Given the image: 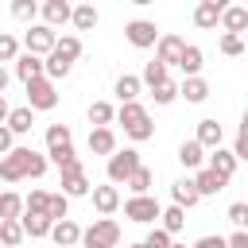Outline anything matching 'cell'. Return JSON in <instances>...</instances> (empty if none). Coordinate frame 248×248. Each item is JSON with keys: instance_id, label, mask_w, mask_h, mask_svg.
Returning <instances> with one entry per match:
<instances>
[{"instance_id": "obj_1", "label": "cell", "mask_w": 248, "mask_h": 248, "mask_svg": "<svg viewBox=\"0 0 248 248\" xmlns=\"http://www.w3.org/2000/svg\"><path fill=\"white\" fill-rule=\"evenodd\" d=\"M116 120L124 124V132H128L136 143H143V140H151V136H155V128H151V116H147V108H143L140 101H132V105H120V108H116Z\"/></svg>"}, {"instance_id": "obj_2", "label": "cell", "mask_w": 248, "mask_h": 248, "mask_svg": "<svg viewBox=\"0 0 248 248\" xmlns=\"http://www.w3.org/2000/svg\"><path fill=\"white\" fill-rule=\"evenodd\" d=\"M81 244L85 248H116L120 244V225L112 217H101L89 229H81Z\"/></svg>"}, {"instance_id": "obj_3", "label": "cell", "mask_w": 248, "mask_h": 248, "mask_svg": "<svg viewBox=\"0 0 248 248\" xmlns=\"http://www.w3.org/2000/svg\"><path fill=\"white\" fill-rule=\"evenodd\" d=\"M140 167H143V163H140V151H132V147L112 151V155H108V182H112V186H120V182L128 186V178H132Z\"/></svg>"}, {"instance_id": "obj_4", "label": "cell", "mask_w": 248, "mask_h": 248, "mask_svg": "<svg viewBox=\"0 0 248 248\" xmlns=\"http://www.w3.org/2000/svg\"><path fill=\"white\" fill-rule=\"evenodd\" d=\"M54 105H58V89H54V81L39 78V81L27 85V108H31V112H50Z\"/></svg>"}, {"instance_id": "obj_5", "label": "cell", "mask_w": 248, "mask_h": 248, "mask_svg": "<svg viewBox=\"0 0 248 248\" xmlns=\"http://www.w3.org/2000/svg\"><path fill=\"white\" fill-rule=\"evenodd\" d=\"M58 186H62V194H66V198H85V194H89V178H85L81 159L58 170Z\"/></svg>"}, {"instance_id": "obj_6", "label": "cell", "mask_w": 248, "mask_h": 248, "mask_svg": "<svg viewBox=\"0 0 248 248\" xmlns=\"http://www.w3.org/2000/svg\"><path fill=\"white\" fill-rule=\"evenodd\" d=\"M159 213H163V205H159L155 198H147V194H140V198H128V202H124V217H132V221H140V225H155V221H159Z\"/></svg>"}, {"instance_id": "obj_7", "label": "cell", "mask_w": 248, "mask_h": 248, "mask_svg": "<svg viewBox=\"0 0 248 248\" xmlns=\"http://www.w3.org/2000/svg\"><path fill=\"white\" fill-rule=\"evenodd\" d=\"M54 43H58V35H54L46 23H35V27L23 35V46H27V54H35V58L50 54V50H54Z\"/></svg>"}, {"instance_id": "obj_8", "label": "cell", "mask_w": 248, "mask_h": 248, "mask_svg": "<svg viewBox=\"0 0 248 248\" xmlns=\"http://www.w3.org/2000/svg\"><path fill=\"white\" fill-rule=\"evenodd\" d=\"M27 155H31V147H12V151L0 159V178H4V182L27 178Z\"/></svg>"}, {"instance_id": "obj_9", "label": "cell", "mask_w": 248, "mask_h": 248, "mask_svg": "<svg viewBox=\"0 0 248 248\" xmlns=\"http://www.w3.org/2000/svg\"><path fill=\"white\" fill-rule=\"evenodd\" d=\"M124 35H128V43L140 46V50H147V46L159 43V27H155L151 19H132V23L124 27Z\"/></svg>"}, {"instance_id": "obj_10", "label": "cell", "mask_w": 248, "mask_h": 248, "mask_svg": "<svg viewBox=\"0 0 248 248\" xmlns=\"http://www.w3.org/2000/svg\"><path fill=\"white\" fill-rule=\"evenodd\" d=\"M182 50H186V39H178V35H159V43H155V62H163V66H178V58H182Z\"/></svg>"}, {"instance_id": "obj_11", "label": "cell", "mask_w": 248, "mask_h": 248, "mask_svg": "<svg viewBox=\"0 0 248 248\" xmlns=\"http://www.w3.org/2000/svg\"><path fill=\"white\" fill-rule=\"evenodd\" d=\"M93 205H97V213L101 217H112L116 209H120V190L108 182V186H93Z\"/></svg>"}, {"instance_id": "obj_12", "label": "cell", "mask_w": 248, "mask_h": 248, "mask_svg": "<svg viewBox=\"0 0 248 248\" xmlns=\"http://www.w3.org/2000/svg\"><path fill=\"white\" fill-rule=\"evenodd\" d=\"M50 240H54V248H74V244H81V229H78V221H58V225H50Z\"/></svg>"}, {"instance_id": "obj_13", "label": "cell", "mask_w": 248, "mask_h": 248, "mask_svg": "<svg viewBox=\"0 0 248 248\" xmlns=\"http://www.w3.org/2000/svg\"><path fill=\"white\" fill-rule=\"evenodd\" d=\"M221 12H225V4H221V0H202V4L194 8V23H198L202 31H209V27H217V23H221Z\"/></svg>"}, {"instance_id": "obj_14", "label": "cell", "mask_w": 248, "mask_h": 248, "mask_svg": "<svg viewBox=\"0 0 248 248\" xmlns=\"http://www.w3.org/2000/svg\"><path fill=\"white\" fill-rule=\"evenodd\" d=\"M170 198H174V205H178V209H190V205H198V202H202V194H198L194 178H178V182L170 186Z\"/></svg>"}, {"instance_id": "obj_15", "label": "cell", "mask_w": 248, "mask_h": 248, "mask_svg": "<svg viewBox=\"0 0 248 248\" xmlns=\"http://www.w3.org/2000/svg\"><path fill=\"white\" fill-rule=\"evenodd\" d=\"M70 16H74V8H70L66 0H46V4H43V19H46L50 31L62 27V23H70Z\"/></svg>"}, {"instance_id": "obj_16", "label": "cell", "mask_w": 248, "mask_h": 248, "mask_svg": "<svg viewBox=\"0 0 248 248\" xmlns=\"http://www.w3.org/2000/svg\"><path fill=\"white\" fill-rule=\"evenodd\" d=\"M89 151L93 155H112L116 151V132L112 128H89Z\"/></svg>"}, {"instance_id": "obj_17", "label": "cell", "mask_w": 248, "mask_h": 248, "mask_svg": "<svg viewBox=\"0 0 248 248\" xmlns=\"http://www.w3.org/2000/svg\"><path fill=\"white\" fill-rule=\"evenodd\" d=\"M221 27H225L229 35H244V31H248V8H240V4L225 8V12H221Z\"/></svg>"}, {"instance_id": "obj_18", "label": "cell", "mask_w": 248, "mask_h": 248, "mask_svg": "<svg viewBox=\"0 0 248 248\" xmlns=\"http://www.w3.org/2000/svg\"><path fill=\"white\" fill-rule=\"evenodd\" d=\"M209 170H213V174H221V178L229 182V178L236 174V155H232V151H225V147H217V151L209 155Z\"/></svg>"}, {"instance_id": "obj_19", "label": "cell", "mask_w": 248, "mask_h": 248, "mask_svg": "<svg viewBox=\"0 0 248 248\" xmlns=\"http://www.w3.org/2000/svg\"><path fill=\"white\" fill-rule=\"evenodd\" d=\"M194 186H198V194H202V198H209V194H221V190H225L229 182H225L221 174H213L209 167H202V170L194 174Z\"/></svg>"}, {"instance_id": "obj_20", "label": "cell", "mask_w": 248, "mask_h": 248, "mask_svg": "<svg viewBox=\"0 0 248 248\" xmlns=\"http://www.w3.org/2000/svg\"><path fill=\"white\" fill-rule=\"evenodd\" d=\"M16 74H19V81H23V85L39 81V78H43V58H35V54H23V58H16Z\"/></svg>"}, {"instance_id": "obj_21", "label": "cell", "mask_w": 248, "mask_h": 248, "mask_svg": "<svg viewBox=\"0 0 248 248\" xmlns=\"http://www.w3.org/2000/svg\"><path fill=\"white\" fill-rule=\"evenodd\" d=\"M140 85H143V81H140L136 74H120V78H116V85H112V93L120 97V105H132V101L140 97Z\"/></svg>"}, {"instance_id": "obj_22", "label": "cell", "mask_w": 248, "mask_h": 248, "mask_svg": "<svg viewBox=\"0 0 248 248\" xmlns=\"http://www.w3.org/2000/svg\"><path fill=\"white\" fill-rule=\"evenodd\" d=\"M178 97H186L190 105H202V101L209 97V81H205V78H186V81L178 85Z\"/></svg>"}, {"instance_id": "obj_23", "label": "cell", "mask_w": 248, "mask_h": 248, "mask_svg": "<svg viewBox=\"0 0 248 248\" xmlns=\"http://www.w3.org/2000/svg\"><path fill=\"white\" fill-rule=\"evenodd\" d=\"M202 159H205V147H202L198 140H186V143L178 147V163H182L186 170H202Z\"/></svg>"}, {"instance_id": "obj_24", "label": "cell", "mask_w": 248, "mask_h": 248, "mask_svg": "<svg viewBox=\"0 0 248 248\" xmlns=\"http://www.w3.org/2000/svg\"><path fill=\"white\" fill-rule=\"evenodd\" d=\"M19 225H23V236H50V225L54 221L46 213H23Z\"/></svg>"}, {"instance_id": "obj_25", "label": "cell", "mask_w": 248, "mask_h": 248, "mask_svg": "<svg viewBox=\"0 0 248 248\" xmlns=\"http://www.w3.org/2000/svg\"><path fill=\"white\" fill-rule=\"evenodd\" d=\"M221 136H225V132H221V124H217V120H202V124H198V136H194V140H198L202 147L217 151V147H221Z\"/></svg>"}, {"instance_id": "obj_26", "label": "cell", "mask_w": 248, "mask_h": 248, "mask_svg": "<svg viewBox=\"0 0 248 248\" xmlns=\"http://www.w3.org/2000/svg\"><path fill=\"white\" fill-rule=\"evenodd\" d=\"M178 70H182L186 78H198V70H202V46L186 43V50H182V58H178Z\"/></svg>"}, {"instance_id": "obj_27", "label": "cell", "mask_w": 248, "mask_h": 248, "mask_svg": "<svg viewBox=\"0 0 248 248\" xmlns=\"http://www.w3.org/2000/svg\"><path fill=\"white\" fill-rule=\"evenodd\" d=\"M112 120H116V108H112L108 101H93V105H89V124H93V128H108Z\"/></svg>"}, {"instance_id": "obj_28", "label": "cell", "mask_w": 248, "mask_h": 248, "mask_svg": "<svg viewBox=\"0 0 248 248\" xmlns=\"http://www.w3.org/2000/svg\"><path fill=\"white\" fill-rule=\"evenodd\" d=\"M23 217V198L19 194H0V221H19Z\"/></svg>"}, {"instance_id": "obj_29", "label": "cell", "mask_w": 248, "mask_h": 248, "mask_svg": "<svg viewBox=\"0 0 248 248\" xmlns=\"http://www.w3.org/2000/svg\"><path fill=\"white\" fill-rule=\"evenodd\" d=\"M70 19H74V27H78V31H93L101 16H97V8H93V4H78Z\"/></svg>"}, {"instance_id": "obj_30", "label": "cell", "mask_w": 248, "mask_h": 248, "mask_svg": "<svg viewBox=\"0 0 248 248\" xmlns=\"http://www.w3.org/2000/svg\"><path fill=\"white\" fill-rule=\"evenodd\" d=\"M8 132H12V136L31 132V108H27V105H19V108H12V112H8Z\"/></svg>"}, {"instance_id": "obj_31", "label": "cell", "mask_w": 248, "mask_h": 248, "mask_svg": "<svg viewBox=\"0 0 248 248\" xmlns=\"http://www.w3.org/2000/svg\"><path fill=\"white\" fill-rule=\"evenodd\" d=\"M140 81H143V85H151V89H159V85H167V81H170V74H167V66H163V62H147Z\"/></svg>"}, {"instance_id": "obj_32", "label": "cell", "mask_w": 248, "mask_h": 248, "mask_svg": "<svg viewBox=\"0 0 248 248\" xmlns=\"http://www.w3.org/2000/svg\"><path fill=\"white\" fill-rule=\"evenodd\" d=\"M46 217H50L54 225L66 221V217H70V198H66V194H50V198H46Z\"/></svg>"}, {"instance_id": "obj_33", "label": "cell", "mask_w": 248, "mask_h": 248, "mask_svg": "<svg viewBox=\"0 0 248 248\" xmlns=\"http://www.w3.org/2000/svg\"><path fill=\"white\" fill-rule=\"evenodd\" d=\"M159 217H163V225H159V229H167L170 236H174V232H178V229L186 225V209H178V205H167V209H163Z\"/></svg>"}, {"instance_id": "obj_34", "label": "cell", "mask_w": 248, "mask_h": 248, "mask_svg": "<svg viewBox=\"0 0 248 248\" xmlns=\"http://www.w3.org/2000/svg\"><path fill=\"white\" fill-rule=\"evenodd\" d=\"M217 50H221V54H229V58L244 54V35H229V31H221V39H217Z\"/></svg>"}, {"instance_id": "obj_35", "label": "cell", "mask_w": 248, "mask_h": 248, "mask_svg": "<svg viewBox=\"0 0 248 248\" xmlns=\"http://www.w3.org/2000/svg\"><path fill=\"white\" fill-rule=\"evenodd\" d=\"M23 240V225L19 221H0V244L4 248H16Z\"/></svg>"}, {"instance_id": "obj_36", "label": "cell", "mask_w": 248, "mask_h": 248, "mask_svg": "<svg viewBox=\"0 0 248 248\" xmlns=\"http://www.w3.org/2000/svg\"><path fill=\"white\" fill-rule=\"evenodd\" d=\"M54 54H62V58L74 62V58L81 54V39H78V35H62V39L54 43Z\"/></svg>"}, {"instance_id": "obj_37", "label": "cell", "mask_w": 248, "mask_h": 248, "mask_svg": "<svg viewBox=\"0 0 248 248\" xmlns=\"http://www.w3.org/2000/svg\"><path fill=\"white\" fill-rule=\"evenodd\" d=\"M46 159L62 170V167H70V163H78V151H74V143H66V147H50L46 151Z\"/></svg>"}, {"instance_id": "obj_38", "label": "cell", "mask_w": 248, "mask_h": 248, "mask_svg": "<svg viewBox=\"0 0 248 248\" xmlns=\"http://www.w3.org/2000/svg\"><path fill=\"white\" fill-rule=\"evenodd\" d=\"M66 143H74V140H70V128H66V124H50V128H46V151H50V147H66Z\"/></svg>"}, {"instance_id": "obj_39", "label": "cell", "mask_w": 248, "mask_h": 248, "mask_svg": "<svg viewBox=\"0 0 248 248\" xmlns=\"http://www.w3.org/2000/svg\"><path fill=\"white\" fill-rule=\"evenodd\" d=\"M46 190H31L27 198H23V213H46Z\"/></svg>"}, {"instance_id": "obj_40", "label": "cell", "mask_w": 248, "mask_h": 248, "mask_svg": "<svg viewBox=\"0 0 248 248\" xmlns=\"http://www.w3.org/2000/svg\"><path fill=\"white\" fill-rule=\"evenodd\" d=\"M229 221L236 225V232H248V202H232L229 205Z\"/></svg>"}, {"instance_id": "obj_41", "label": "cell", "mask_w": 248, "mask_h": 248, "mask_svg": "<svg viewBox=\"0 0 248 248\" xmlns=\"http://www.w3.org/2000/svg\"><path fill=\"white\" fill-rule=\"evenodd\" d=\"M147 186H151V170H147V167H140V170L128 178V190L140 198V194H147Z\"/></svg>"}, {"instance_id": "obj_42", "label": "cell", "mask_w": 248, "mask_h": 248, "mask_svg": "<svg viewBox=\"0 0 248 248\" xmlns=\"http://www.w3.org/2000/svg\"><path fill=\"white\" fill-rule=\"evenodd\" d=\"M16 54H19V43H16V35L0 31V62H16Z\"/></svg>"}, {"instance_id": "obj_43", "label": "cell", "mask_w": 248, "mask_h": 248, "mask_svg": "<svg viewBox=\"0 0 248 248\" xmlns=\"http://www.w3.org/2000/svg\"><path fill=\"white\" fill-rule=\"evenodd\" d=\"M43 174H46V155L31 151L27 155V178H43Z\"/></svg>"}, {"instance_id": "obj_44", "label": "cell", "mask_w": 248, "mask_h": 248, "mask_svg": "<svg viewBox=\"0 0 248 248\" xmlns=\"http://www.w3.org/2000/svg\"><path fill=\"white\" fill-rule=\"evenodd\" d=\"M143 244H147V248H170L174 240H170V232H167V229H159V225H155V229L147 232V240H143Z\"/></svg>"}, {"instance_id": "obj_45", "label": "cell", "mask_w": 248, "mask_h": 248, "mask_svg": "<svg viewBox=\"0 0 248 248\" xmlns=\"http://www.w3.org/2000/svg\"><path fill=\"white\" fill-rule=\"evenodd\" d=\"M35 12H39L35 0H16V4H12V16H16V19H35Z\"/></svg>"}, {"instance_id": "obj_46", "label": "cell", "mask_w": 248, "mask_h": 248, "mask_svg": "<svg viewBox=\"0 0 248 248\" xmlns=\"http://www.w3.org/2000/svg\"><path fill=\"white\" fill-rule=\"evenodd\" d=\"M151 97H155V105H170V101L178 97V85H174V81H167V85L151 89Z\"/></svg>"}, {"instance_id": "obj_47", "label": "cell", "mask_w": 248, "mask_h": 248, "mask_svg": "<svg viewBox=\"0 0 248 248\" xmlns=\"http://www.w3.org/2000/svg\"><path fill=\"white\" fill-rule=\"evenodd\" d=\"M194 248H229V240H225V236H202Z\"/></svg>"}, {"instance_id": "obj_48", "label": "cell", "mask_w": 248, "mask_h": 248, "mask_svg": "<svg viewBox=\"0 0 248 248\" xmlns=\"http://www.w3.org/2000/svg\"><path fill=\"white\" fill-rule=\"evenodd\" d=\"M12 140H16V136L8 132V124H0V155H8V151H12Z\"/></svg>"}, {"instance_id": "obj_49", "label": "cell", "mask_w": 248, "mask_h": 248, "mask_svg": "<svg viewBox=\"0 0 248 248\" xmlns=\"http://www.w3.org/2000/svg\"><path fill=\"white\" fill-rule=\"evenodd\" d=\"M229 248H248V232H232L229 236Z\"/></svg>"}, {"instance_id": "obj_50", "label": "cell", "mask_w": 248, "mask_h": 248, "mask_svg": "<svg viewBox=\"0 0 248 248\" xmlns=\"http://www.w3.org/2000/svg\"><path fill=\"white\" fill-rule=\"evenodd\" d=\"M236 140H244V143H248V108H244V116H240V136H236Z\"/></svg>"}, {"instance_id": "obj_51", "label": "cell", "mask_w": 248, "mask_h": 248, "mask_svg": "<svg viewBox=\"0 0 248 248\" xmlns=\"http://www.w3.org/2000/svg\"><path fill=\"white\" fill-rule=\"evenodd\" d=\"M8 112H12V108H8V101L0 97V124H8Z\"/></svg>"}, {"instance_id": "obj_52", "label": "cell", "mask_w": 248, "mask_h": 248, "mask_svg": "<svg viewBox=\"0 0 248 248\" xmlns=\"http://www.w3.org/2000/svg\"><path fill=\"white\" fill-rule=\"evenodd\" d=\"M4 89H8V70H0V97H4Z\"/></svg>"}, {"instance_id": "obj_53", "label": "cell", "mask_w": 248, "mask_h": 248, "mask_svg": "<svg viewBox=\"0 0 248 248\" xmlns=\"http://www.w3.org/2000/svg\"><path fill=\"white\" fill-rule=\"evenodd\" d=\"M132 248H147V244H132Z\"/></svg>"}, {"instance_id": "obj_54", "label": "cell", "mask_w": 248, "mask_h": 248, "mask_svg": "<svg viewBox=\"0 0 248 248\" xmlns=\"http://www.w3.org/2000/svg\"><path fill=\"white\" fill-rule=\"evenodd\" d=\"M170 248H186V244H170Z\"/></svg>"}]
</instances>
